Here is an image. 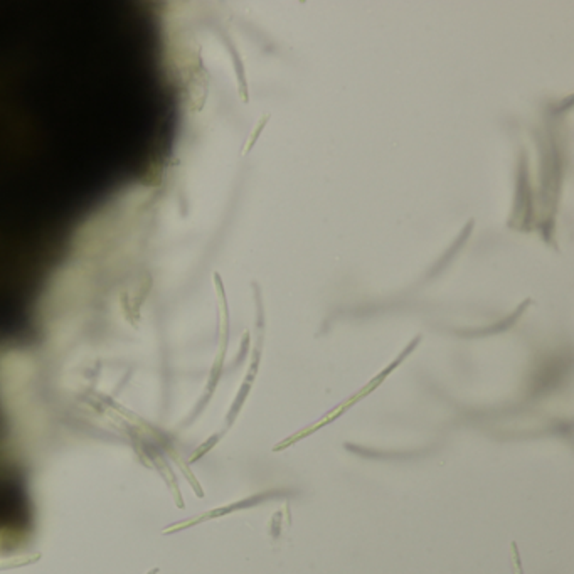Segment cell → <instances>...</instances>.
<instances>
[{"label":"cell","mask_w":574,"mask_h":574,"mask_svg":"<svg viewBox=\"0 0 574 574\" xmlns=\"http://www.w3.org/2000/svg\"><path fill=\"white\" fill-rule=\"evenodd\" d=\"M512 549H514V574H524L522 573V566H521V559H519L517 546L512 544Z\"/></svg>","instance_id":"6da1fadb"}]
</instances>
